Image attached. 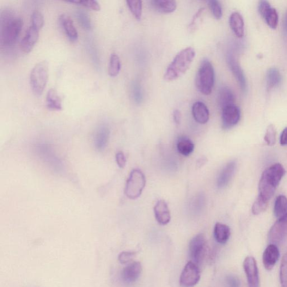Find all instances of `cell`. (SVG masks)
Returning a JSON list of instances; mask_svg holds the SVG:
<instances>
[{
  "instance_id": "5bb4252c",
  "label": "cell",
  "mask_w": 287,
  "mask_h": 287,
  "mask_svg": "<svg viewBox=\"0 0 287 287\" xmlns=\"http://www.w3.org/2000/svg\"><path fill=\"white\" fill-rule=\"evenodd\" d=\"M39 30L30 27L21 42V48L26 53L31 52L39 39Z\"/></svg>"
},
{
  "instance_id": "7402d4cb",
  "label": "cell",
  "mask_w": 287,
  "mask_h": 287,
  "mask_svg": "<svg viewBox=\"0 0 287 287\" xmlns=\"http://www.w3.org/2000/svg\"><path fill=\"white\" fill-rule=\"evenodd\" d=\"M46 105L53 111H61L63 109L62 98L56 89L52 88L48 91L46 96Z\"/></svg>"
},
{
  "instance_id": "52a82bcc",
  "label": "cell",
  "mask_w": 287,
  "mask_h": 287,
  "mask_svg": "<svg viewBox=\"0 0 287 287\" xmlns=\"http://www.w3.org/2000/svg\"><path fill=\"white\" fill-rule=\"evenodd\" d=\"M189 252L193 262L197 265L203 261L207 252L205 236L200 234L195 236L190 242Z\"/></svg>"
},
{
  "instance_id": "836d02e7",
  "label": "cell",
  "mask_w": 287,
  "mask_h": 287,
  "mask_svg": "<svg viewBox=\"0 0 287 287\" xmlns=\"http://www.w3.org/2000/svg\"><path fill=\"white\" fill-rule=\"evenodd\" d=\"M280 280L282 287H287V254L283 256L281 261Z\"/></svg>"
},
{
  "instance_id": "ee69618b",
  "label": "cell",
  "mask_w": 287,
  "mask_h": 287,
  "mask_svg": "<svg viewBox=\"0 0 287 287\" xmlns=\"http://www.w3.org/2000/svg\"><path fill=\"white\" fill-rule=\"evenodd\" d=\"M174 119L175 121V123L177 125H179L180 123L181 119V113L179 109L175 110L174 112Z\"/></svg>"
},
{
  "instance_id": "44dd1931",
  "label": "cell",
  "mask_w": 287,
  "mask_h": 287,
  "mask_svg": "<svg viewBox=\"0 0 287 287\" xmlns=\"http://www.w3.org/2000/svg\"><path fill=\"white\" fill-rule=\"evenodd\" d=\"M228 64L229 68L238 82L240 84V86L243 90L246 89V81L245 75H244L242 70L241 68L239 63H237L234 57L229 55L228 57Z\"/></svg>"
},
{
  "instance_id": "d4e9b609",
  "label": "cell",
  "mask_w": 287,
  "mask_h": 287,
  "mask_svg": "<svg viewBox=\"0 0 287 287\" xmlns=\"http://www.w3.org/2000/svg\"><path fill=\"white\" fill-rule=\"evenodd\" d=\"M195 145L190 139L181 137L177 143V149L180 154L184 156H190L193 152Z\"/></svg>"
},
{
  "instance_id": "bcb514c9",
  "label": "cell",
  "mask_w": 287,
  "mask_h": 287,
  "mask_svg": "<svg viewBox=\"0 0 287 287\" xmlns=\"http://www.w3.org/2000/svg\"><path fill=\"white\" fill-rule=\"evenodd\" d=\"M284 28L287 30V14L284 21Z\"/></svg>"
},
{
  "instance_id": "4dcf8cb0",
  "label": "cell",
  "mask_w": 287,
  "mask_h": 287,
  "mask_svg": "<svg viewBox=\"0 0 287 287\" xmlns=\"http://www.w3.org/2000/svg\"><path fill=\"white\" fill-rule=\"evenodd\" d=\"M263 17L267 25L273 29H276L278 23V15L276 9L271 8L269 10Z\"/></svg>"
},
{
  "instance_id": "d6a6232c",
  "label": "cell",
  "mask_w": 287,
  "mask_h": 287,
  "mask_svg": "<svg viewBox=\"0 0 287 287\" xmlns=\"http://www.w3.org/2000/svg\"><path fill=\"white\" fill-rule=\"evenodd\" d=\"M269 201L259 196L256 199L252 207V212L254 215H260L264 212L267 208Z\"/></svg>"
},
{
  "instance_id": "d6986e66",
  "label": "cell",
  "mask_w": 287,
  "mask_h": 287,
  "mask_svg": "<svg viewBox=\"0 0 287 287\" xmlns=\"http://www.w3.org/2000/svg\"><path fill=\"white\" fill-rule=\"evenodd\" d=\"M60 22L68 39L72 42L77 41L78 33L71 17L66 14H62L60 17Z\"/></svg>"
},
{
  "instance_id": "4fadbf2b",
  "label": "cell",
  "mask_w": 287,
  "mask_h": 287,
  "mask_svg": "<svg viewBox=\"0 0 287 287\" xmlns=\"http://www.w3.org/2000/svg\"><path fill=\"white\" fill-rule=\"evenodd\" d=\"M279 249L274 244H271L266 249L262 256L263 264L267 271H271L276 264L279 258Z\"/></svg>"
},
{
  "instance_id": "603a6c76",
  "label": "cell",
  "mask_w": 287,
  "mask_h": 287,
  "mask_svg": "<svg viewBox=\"0 0 287 287\" xmlns=\"http://www.w3.org/2000/svg\"><path fill=\"white\" fill-rule=\"evenodd\" d=\"M151 4L156 11L164 14L174 13L177 8L176 2L173 0H154Z\"/></svg>"
},
{
  "instance_id": "4316f807",
  "label": "cell",
  "mask_w": 287,
  "mask_h": 287,
  "mask_svg": "<svg viewBox=\"0 0 287 287\" xmlns=\"http://www.w3.org/2000/svg\"><path fill=\"white\" fill-rule=\"evenodd\" d=\"M274 213L278 219L287 215V198L284 195H280L275 201Z\"/></svg>"
},
{
  "instance_id": "d590c367",
  "label": "cell",
  "mask_w": 287,
  "mask_h": 287,
  "mask_svg": "<svg viewBox=\"0 0 287 287\" xmlns=\"http://www.w3.org/2000/svg\"><path fill=\"white\" fill-rule=\"evenodd\" d=\"M209 8L212 11V14L216 18V20H221L222 15L223 11L222 6L218 1L216 0H211V1L207 2Z\"/></svg>"
},
{
  "instance_id": "cb8c5ba5",
  "label": "cell",
  "mask_w": 287,
  "mask_h": 287,
  "mask_svg": "<svg viewBox=\"0 0 287 287\" xmlns=\"http://www.w3.org/2000/svg\"><path fill=\"white\" fill-rule=\"evenodd\" d=\"M231 235L230 228L228 225L217 223L214 229V236L217 242L224 244L227 242Z\"/></svg>"
},
{
  "instance_id": "9c48e42d",
  "label": "cell",
  "mask_w": 287,
  "mask_h": 287,
  "mask_svg": "<svg viewBox=\"0 0 287 287\" xmlns=\"http://www.w3.org/2000/svg\"><path fill=\"white\" fill-rule=\"evenodd\" d=\"M287 236V215L279 218L270 229L269 241L271 244H278L282 242Z\"/></svg>"
},
{
  "instance_id": "8fae6325",
  "label": "cell",
  "mask_w": 287,
  "mask_h": 287,
  "mask_svg": "<svg viewBox=\"0 0 287 287\" xmlns=\"http://www.w3.org/2000/svg\"><path fill=\"white\" fill-rule=\"evenodd\" d=\"M222 126L224 129H229L239 123L241 118V111L235 105L222 108Z\"/></svg>"
},
{
  "instance_id": "7a4b0ae2",
  "label": "cell",
  "mask_w": 287,
  "mask_h": 287,
  "mask_svg": "<svg viewBox=\"0 0 287 287\" xmlns=\"http://www.w3.org/2000/svg\"><path fill=\"white\" fill-rule=\"evenodd\" d=\"M196 52L194 48L188 47L181 50L167 67L165 72V81L171 82L184 75L192 64Z\"/></svg>"
},
{
  "instance_id": "ba28073f",
  "label": "cell",
  "mask_w": 287,
  "mask_h": 287,
  "mask_svg": "<svg viewBox=\"0 0 287 287\" xmlns=\"http://www.w3.org/2000/svg\"><path fill=\"white\" fill-rule=\"evenodd\" d=\"M200 279L199 269L193 261H189L183 270L180 283L182 287H193L197 285Z\"/></svg>"
},
{
  "instance_id": "f546056e",
  "label": "cell",
  "mask_w": 287,
  "mask_h": 287,
  "mask_svg": "<svg viewBox=\"0 0 287 287\" xmlns=\"http://www.w3.org/2000/svg\"><path fill=\"white\" fill-rule=\"evenodd\" d=\"M131 13L137 20L141 19L142 15V2L140 0H129L126 2Z\"/></svg>"
},
{
  "instance_id": "83f0119b",
  "label": "cell",
  "mask_w": 287,
  "mask_h": 287,
  "mask_svg": "<svg viewBox=\"0 0 287 287\" xmlns=\"http://www.w3.org/2000/svg\"><path fill=\"white\" fill-rule=\"evenodd\" d=\"M121 69V63L118 55L115 53L111 54L109 60L108 66V74L111 77L117 76Z\"/></svg>"
},
{
  "instance_id": "7bdbcfd3",
  "label": "cell",
  "mask_w": 287,
  "mask_h": 287,
  "mask_svg": "<svg viewBox=\"0 0 287 287\" xmlns=\"http://www.w3.org/2000/svg\"><path fill=\"white\" fill-rule=\"evenodd\" d=\"M228 287H240V282L239 279L234 276H228L226 279Z\"/></svg>"
},
{
  "instance_id": "f35d334b",
  "label": "cell",
  "mask_w": 287,
  "mask_h": 287,
  "mask_svg": "<svg viewBox=\"0 0 287 287\" xmlns=\"http://www.w3.org/2000/svg\"><path fill=\"white\" fill-rule=\"evenodd\" d=\"M137 253L132 252H124L119 255V261L122 264H125L136 257Z\"/></svg>"
},
{
  "instance_id": "e0dca14e",
  "label": "cell",
  "mask_w": 287,
  "mask_h": 287,
  "mask_svg": "<svg viewBox=\"0 0 287 287\" xmlns=\"http://www.w3.org/2000/svg\"><path fill=\"white\" fill-rule=\"evenodd\" d=\"M237 164L235 161L228 163L222 169L217 179V186L222 188L227 186L234 175Z\"/></svg>"
},
{
  "instance_id": "484cf974",
  "label": "cell",
  "mask_w": 287,
  "mask_h": 287,
  "mask_svg": "<svg viewBox=\"0 0 287 287\" xmlns=\"http://www.w3.org/2000/svg\"><path fill=\"white\" fill-rule=\"evenodd\" d=\"M233 91L228 87H223L220 91L219 104L222 109L228 106L235 105Z\"/></svg>"
},
{
  "instance_id": "ab89813d",
  "label": "cell",
  "mask_w": 287,
  "mask_h": 287,
  "mask_svg": "<svg viewBox=\"0 0 287 287\" xmlns=\"http://www.w3.org/2000/svg\"><path fill=\"white\" fill-rule=\"evenodd\" d=\"M204 11L205 9L201 8L198 10L196 14H195L192 22L190 24V25H189L188 26V28L189 29H190V31L191 30H194L195 29L197 28L198 24V22L199 21L201 16H202V15L204 14Z\"/></svg>"
},
{
  "instance_id": "b9f144b4",
  "label": "cell",
  "mask_w": 287,
  "mask_h": 287,
  "mask_svg": "<svg viewBox=\"0 0 287 287\" xmlns=\"http://www.w3.org/2000/svg\"><path fill=\"white\" fill-rule=\"evenodd\" d=\"M272 7L270 4L266 1H261L259 5V11L262 17L266 13V12Z\"/></svg>"
},
{
  "instance_id": "7c38bea8",
  "label": "cell",
  "mask_w": 287,
  "mask_h": 287,
  "mask_svg": "<svg viewBox=\"0 0 287 287\" xmlns=\"http://www.w3.org/2000/svg\"><path fill=\"white\" fill-rule=\"evenodd\" d=\"M142 266L139 262H134L126 266L122 272V279L126 283L136 282L141 274Z\"/></svg>"
},
{
  "instance_id": "e575fe53",
  "label": "cell",
  "mask_w": 287,
  "mask_h": 287,
  "mask_svg": "<svg viewBox=\"0 0 287 287\" xmlns=\"http://www.w3.org/2000/svg\"><path fill=\"white\" fill-rule=\"evenodd\" d=\"M32 26L36 30H40L44 26V17L41 12L34 11L31 16Z\"/></svg>"
},
{
  "instance_id": "30bf717a",
  "label": "cell",
  "mask_w": 287,
  "mask_h": 287,
  "mask_svg": "<svg viewBox=\"0 0 287 287\" xmlns=\"http://www.w3.org/2000/svg\"><path fill=\"white\" fill-rule=\"evenodd\" d=\"M244 271L249 287H259L260 280L257 263L253 256H248L243 261Z\"/></svg>"
},
{
  "instance_id": "6da1fadb",
  "label": "cell",
  "mask_w": 287,
  "mask_h": 287,
  "mask_svg": "<svg viewBox=\"0 0 287 287\" xmlns=\"http://www.w3.org/2000/svg\"><path fill=\"white\" fill-rule=\"evenodd\" d=\"M23 26L22 17L16 15L13 11L5 10L0 17V44L9 47L15 44Z\"/></svg>"
},
{
  "instance_id": "3957f363",
  "label": "cell",
  "mask_w": 287,
  "mask_h": 287,
  "mask_svg": "<svg viewBox=\"0 0 287 287\" xmlns=\"http://www.w3.org/2000/svg\"><path fill=\"white\" fill-rule=\"evenodd\" d=\"M285 174V170L279 163L273 164L266 169L262 173L259 182V196L270 201Z\"/></svg>"
},
{
  "instance_id": "9a60e30c",
  "label": "cell",
  "mask_w": 287,
  "mask_h": 287,
  "mask_svg": "<svg viewBox=\"0 0 287 287\" xmlns=\"http://www.w3.org/2000/svg\"><path fill=\"white\" fill-rule=\"evenodd\" d=\"M110 131L106 124H102L96 130L94 137V144L99 151L105 149L109 141Z\"/></svg>"
},
{
  "instance_id": "60d3db41",
  "label": "cell",
  "mask_w": 287,
  "mask_h": 287,
  "mask_svg": "<svg viewBox=\"0 0 287 287\" xmlns=\"http://www.w3.org/2000/svg\"><path fill=\"white\" fill-rule=\"evenodd\" d=\"M116 161L118 166L121 168L125 167L126 163V159L123 151H119L116 155Z\"/></svg>"
},
{
  "instance_id": "f6af8a7d",
  "label": "cell",
  "mask_w": 287,
  "mask_h": 287,
  "mask_svg": "<svg viewBox=\"0 0 287 287\" xmlns=\"http://www.w3.org/2000/svg\"><path fill=\"white\" fill-rule=\"evenodd\" d=\"M280 143L282 145H287V127L285 128L282 134H281Z\"/></svg>"
},
{
  "instance_id": "8992f818",
  "label": "cell",
  "mask_w": 287,
  "mask_h": 287,
  "mask_svg": "<svg viewBox=\"0 0 287 287\" xmlns=\"http://www.w3.org/2000/svg\"><path fill=\"white\" fill-rule=\"evenodd\" d=\"M146 184L144 174L139 169H133L128 179L125 189L126 197L132 200L138 199L142 195Z\"/></svg>"
},
{
  "instance_id": "5b68a950",
  "label": "cell",
  "mask_w": 287,
  "mask_h": 287,
  "mask_svg": "<svg viewBox=\"0 0 287 287\" xmlns=\"http://www.w3.org/2000/svg\"><path fill=\"white\" fill-rule=\"evenodd\" d=\"M48 79V64L46 61L35 65L30 75V85L33 93L41 96L46 87Z\"/></svg>"
},
{
  "instance_id": "1f68e13d",
  "label": "cell",
  "mask_w": 287,
  "mask_h": 287,
  "mask_svg": "<svg viewBox=\"0 0 287 287\" xmlns=\"http://www.w3.org/2000/svg\"><path fill=\"white\" fill-rule=\"evenodd\" d=\"M77 19L81 26L85 30H90L91 29V23L89 15L83 10H78L76 13Z\"/></svg>"
},
{
  "instance_id": "277c9868",
  "label": "cell",
  "mask_w": 287,
  "mask_h": 287,
  "mask_svg": "<svg viewBox=\"0 0 287 287\" xmlns=\"http://www.w3.org/2000/svg\"><path fill=\"white\" fill-rule=\"evenodd\" d=\"M215 82V73L209 60H204L197 72L195 83L200 93L209 95L212 93Z\"/></svg>"
},
{
  "instance_id": "8d00e7d4",
  "label": "cell",
  "mask_w": 287,
  "mask_h": 287,
  "mask_svg": "<svg viewBox=\"0 0 287 287\" xmlns=\"http://www.w3.org/2000/svg\"><path fill=\"white\" fill-rule=\"evenodd\" d=\"M67 3L81 5L85 8L96 11H99L101 9V6L99 3L96 1H91V0H89V1H81V0L78 1V0H75V1L67 2Z\"/></svg>"
},
{
  "instance_id": "2e32d148",
  "label": "cell",
  "mask_w": 287,
  "mask_h": 287,
  "mask_svg": "<svg viewBox=\"0 0 287 287\" xmlns=\"http://www.w3.org/2000/svg\"><path fill=\"white\" fill-rule=\"evenodd\" d=\"M155 217L158 223L166 225L171 219L169 207L166 201L163 200L158 201L154 207Z\"/></svg>"
},
{
  "instance_id": "ffe728a7",
  "label": "cell",
  "mask_w": 287,
  "mask_h": 287,
  "mask_svg": "<svg viewBox=\"0 0 287 287\" xmlns=\"http://www.w3.org/2000/svg\"><path fill=\"white\" fill-rule=\"evenodd\" d=\"M229 22L231 28L237 37H243L245 33V24L242 15L238 12H234L231 15Z\"/></svg>"
},
{
  "instance_id": "f1b7e54d",
  "label": "cell",
  "mask_w": 287,
  "mask_h": 287,
  "mask_svg": "<svg viewBox=\"0 0 287 287\" xmlns=\"http://www.w3.org/2000/svg\"><path fill=\"white\" fill-rule=\"evenodd\" d=\"M281 81V75L276 68H271L268 70L266 75L267 87L271 89L277 86Z\"/></svg>"
},
{
  "instance_id": "ac0fdd59",
  "label": "cell",
  "mask_w": 287,
  "mask_h": 287,
  "mask_svg": "<svg viewBox=\"0 0 287 287\" xmlns=\"http://www.w3.org/2000/svg\"><path fill=\"white\" fill-rule=\"evenodd\" d=\"M192 113L195 121L200 124H205L209 120V111L202 102H195L192 107Z\"/></svg>"
},
{
  "instance_id": "74e56055",
  "label": "cell",
  "mask_w": 287,
  "mask_h": 287,
  "mask_svg": "<svg viewBox=\"0 0 287 287\" xmlns=\"http://www.w3.org/2000/svg\"><path fill=\"white\" fill-rule=\"evenodd\" d=\"M276 129L274 126L271 125L268 126L264 139L268 145L273 146L276 142Z\"/></svg>"
}]
</instances>
